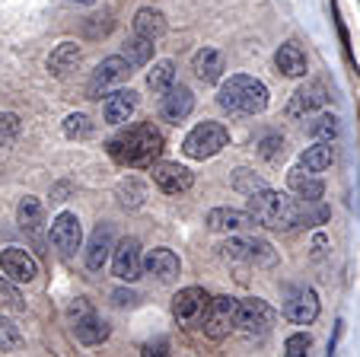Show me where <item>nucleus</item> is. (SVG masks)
<instances>
[{
  "label": "nucleus",
  "instance_id": "nucleus-1",
  "mask_svg": "<svg viewBox=\"0 0 360 357\" xmlns=\"http://www.w3.org/2000/svg\"><path fill=\"white\" fill-rule=\"evenodd\" d=\"M249 214L255 217V223L268 230H293L300 223L309 227V220H326L328 211L316 208L309 211V201H293V198L281 195L271 189H259L249 195Z\"/></svg>",
  "mask_w": 360,
  "mask_h": 357
},
{
  "label": "nucleus",
  "instance_id": "nucleus-2",
  "mask_svg": "<svg viewBox=\"0 0 360 357\" xmlns=\"http://www.w3.org/2000/svg\"><path fill=\"white\" fill-rule=\"evenodd\" d=\"M109 154L124 166H153V160L163 154V134L153 125H137L112 141Z\"/></svg>",
  "mask_w": 360,
  "mask_h": 357
},
{
  "label": "nucleus",
  "instance_id": "nucleus-3",
  "mask_svg": "<svg viewBox=\"0 0 360 357\" xmlns=\"http://www.w3.org/2000/svg\"><path fill=\"white\" fill-rule=\"evenodd\" d=\"M217 102L230 115H259L268 106V87L249 74H233L220 87Z\"/></svg>",
  "mask_w": 360,
  "mask_h": 357
},
{
  "label": "nucleus",
  "instance_id": "nucleus-4",
  "mask_svg": "<svg viewBox=\"0 0 360 357\" xmlns=\"http://www.w3.org/2000/svg\"><path fill=\"white\" fill-rule=\"evenodd\" d=\"M226 144H230V131H226L224 125L204 122V125H198V128L188 131L182 150H185V156H191V160H211V156H217Z\"/></svg>",
  "mask_w": 360,
  "mask_h": 357
},
{
  "label": "nucleus",
  "instance_id": "nucleus-5",
  "mask_svg": "<svg viewBox=\"0 0 360 357\" xmlns=\"http://www.w3.org/2000/svg\"><path fill=\"white\" fill-rule=\"evenodd\" d=\"M128 77H131V61L124 58V54H112V58H105V61L93 70L89 87H86V99H102L112 87L124 83Z\"/></svg>",
  "mask_w": 360,
  "mask_h": 357
},
{
  "label": "nucleus",
  "instance_id": "nucleus-6",
  "mask_svg": "<svg viewBox=\"0 0 360 357\" xmlns=\"http://www.w3.org/2000/svg\"><path fill=\"white\" fill-rule=\"evenodd\" d=\"M220 256L233 258V262H249V265H274V249L265 239H252V236H236L220 246Z\"/></svg>",
  "mask_w": 360,
  "mask_h": 357
},
{
  "label": "nucleus",
  "instance_id": "nucleus-7",
  "mask_svg": "<svg viewBox=\"0 0 360 357\" xmlns=\"http://www.w3.org/2000/svg\"><path fill=\"white\" fill-rule=\"evenodd\" d=\"M236 306H239L236 296H211V303H207V310L201 316L204 332L211 338H217V342L226 338L230 329L236 325Z\"/></svg>",
  "mask_w": 360,
  "mask_h": 357
},
{
  "label": "nucleus",
  "instance_id": "nucleus-8",
  "mask_svg": "<svg viewBox=\"0 0 360 357\" xmlns=\"http://www.w3.org/2000/svg\"><path fill=\"white\" fill-rule=\"evenodd\" d=\"M51 246H55L61 256H74L83 243V227H80V217L70 214V211H61V214L51 220Z\"/></svg>",
  "mask_w": 360,
  "mask_h": 357
},
{
  "label": "nucleus",
  "instance_id": "nucleus-9",
  "mask_svg": "<svg viewBox=\"0 0 360 357\" xmlns=\"http://www.w3.org/2000/svg\"><path fill=\"white\" fill-rule=\"evenodd\" d=\"M274 306H268L265 300H259V296H245V300H239L236 306V325L245 332H265L274 325Z\"/></svg>",
  "mask_w": 360,
  "mask_h": 357
},
{
  "label": "nucleus",
  "instance_id": "nucleus-10",
  "mask_svg": "<svg viewBox=\"0 0 360 357\" xmlns=\"http://www.w3.org/2000/svg\"><path fill=\"white\" fill-rule=\"evenodd\" d=\"M141 243L134 236L122 239V243L112 249V271H115L118 281H137L143 275V265H141Z\"/></svg>",
  "mask_w": 360,
  "mask_h": 357
},
{
  "label": "nucleus",
  "instance_id": "nucleus-11",
  "mask_svg": "<svg viewBox=\"0 0 360 357\" xmlns=\"http://www.w3.org/2000/svg\"><path fill=\"white\" fill-rule=\"evenodd\" d=\"M0 271L13 284H32L35 275H39V262L26 249L10 246V249H0Z\"/></svg>",
  "mask_w": 360,
  "mask_h": 357
},
{
  "label": "nucleus",
  "instance_id": "nucleus-12",
  "mask_svg": "<svg viewBox=\"0 0 360 357\" xmlns=\"http://www.w3.org/2000/svg\"><path fill=\"white\" fill-rule=\"evenodd\" d=\"M150 173H153V182H157L166 195H182V192H188L191 182H195L191 169L179 166V163H153Z\"/></svg>",
  "mask_w": 360,
  "mask_h": 357
},
{
  "label": "nucleus",
  "instance_id": "nucleus-13",
  "mask_svg": "<svg viewBox=\"0 0 360 357\" xmlns=\"http://www.w3.org/2000/svg\"><path fill=\"white\" fill-rule=\"evenodd\" d=\"M141 265H143V275H150V277H157L160 284H169V281H176L179 277V256L172 249H150L147 256L141 258Z\"/></svg>",
  "mask_w": 360,
  "mask_h": 357
},
{
  "label": "nucleus",
  "instance_id": "nucleus-14",
  "mask_svg": "<svg viewBox=\"0 0 360 357\" xmlns=\"http://www.w3.org/2000/svg\"><path fill=\"white\" fill-rule=\"evenodd\" d=\"M204 223L214 233H243V230L255 227V217L249 211H236V208H214Z\"/></svg>",
  "mask_w": 360,
  "mask_h": 357
},
{
  "label": "nucleus",
  "instance_id": "nucleus-15",
  "mask_svg": "<svg viewBox=\"0 0 360 357\" xmlns=\"http://www.w3.org/2000/svg\"><path fill=\"white\" fill-rule=\"evenodd\" d=\"M191 108H195V96H191L188 87H169L163 93V102H160V115L172 125L185 122L191 115Z\"/></svg>",
  "mask_w": 360,
  "mask_h": 357
},
{
  "label": "nucleus",
  "instance_id": "nucleus-16",
  "mask_svg": "<svg viewBox=\"0 0 360 357\" xmlns=\"http://www.w3.org/2000/svg\"><path fill=\"white\" fill-rule=\"evenodd\" d=\"M207 303H211V296L204 294L201 287H185L172 296V313H176L182 322H195V319L204 316Z\"/></svg>",
  "mask_w": 360,
  "mask_h": 357
},
{
  "label": "nucleus",
  "instance_id": "nucleus-17",
  "mask_svg": "<svg viewBox=\"0 0 360 357\" xmlns=\"http://www.w3.org/2000/svg\"><path fill=\"white\" fill-rule=\"evenodd\" d=\"M326 102H328V89L322 87V83H306V87H300L297 93H293L290 106H287V115L300 118V115H309V112H316V108H322Z\"/></svg>",
  "mask_w": 360,
  "mask_h": 357
},
{
  "label": "nucleus",
  "instance_id": "nucleus-18",
  "mask_svg": "<svg viewBox=\"0 0 360 357\" xmlns=\"http://www.w3.org/2000/svg\"><path fill=\"white\" fill-rule=\"evenodd\" d=\"M287 182H290V192L297 198H303V201L309 204H319L322 195H326V185H322V179H316V173H309L306 166H297L287 173Z\"/></svg>",
  "mask_w": 360,
  "mask_h": 357
},
{
  "label": "nucleus",
  "instance_id": "nucleus-19",
  "mask_svg": "<svg viewBox=\"0 0 360 357\" xmlns=\"http://www.w3.org/2000/svg\"><path fill=\"white\" fill-rule=\"evenodd\" d=\"M134 108H137L134 89H115V93H109L105 102H102V115H105L109 125H124L134 115Z\"/></svg>",
  "mask_w": 360,
  "mask_h": 357
},
{
  "label": "nucleus",
  "instance_id": "nucleus-20",
  "mask_svg": "<svg viewBox=\"0 0 360 357\" xmlns=\"http://www.w3.org/2000/svg\"><path fill=\"white\" fill-rule=\"evenodd\" d=\"M284 316L297 325L316 322V316H319V296H316V290H300L297 296H290L284 306Z\"/></svg>",
  "mask_w": 360,
  "mask_h": 357
},
{
  "label": "nucleus",
  "instance_id": "nucleus-21",
  "mask_svg": "<svg viewBox=\"0 0 360 357\" xmlns=\"http://www.w3.org/2000/svg\"><path fill=\"white\" fill-rule=\"evenodd\" d=\"M191 70H195V77L201 83H217L224 77V54L217 48H201L191 58Z\"/></svg>",
  "mask_w": 360,
  "mask_h": 357
},
{
  "label": "nucleus",
  "instance_id": "nucleus-22",
  "mask_svg": "<svg viewBox=\"0 0 360 357\" xmlns=\"http://www.w3.org/2000/svg\"><path fill=\"white\" fill-rule=\"evenodd\" d=\"M109 252H112V227L109 223H99L86 246V268L102 271V265L109 262Z\"/></svg>",
  "mask_w": 360,
  "mask_h": 357
},
{
  "label": "nucleus",
  "instance_id": "nucleus-23",
  "mask_svg": "<svg viewBox=\"0 0 360 357\" xmlns=\"http://www.w3.org/2000/svg\"><path fill=\"white\" fill-rule=\"evenodd\" d=\"M274 64H278V70L287 74V77H303L306 74V54H303V48L293 45V42H287V45L278 48Z\"/></svg>",
  "mask_w": 360,
  "mask_h": 357
},
{
  "label": "nucleus",
  "instance_id": "nucleus-24",
  "mask_svg": "<svg viewBox=\"0 0 360 357\" xmlns=\"http://www.w3.org/2000/svg\"><path fill=\"white\" fill-rule=\"evenodd\" d=\"M134 32L137 35H143V39H163L166 35V16L160 13V10H153V7H143V10H137V16H134Z\"/></svg>",
  "mask_w": 360,
  "mask_h": 357
},
{
  "label": "nucleus",
  "instance_id": "nucleus-25",
  "mask_svg": "<svg viewBox=\"0 0 360 357\" xmlns=\"http://www.w3.org/2000/svg\"><path fill=\"white\" fill-rule=\"evenodd\" d=\"M74 329H77V338H80L83 344H102L105 338H109V322H105V319H99L96 313L80 316Z\"/></svg>",
  "mask_w": 360,
  "mask_h": 357
},
{
  "label": "nucleus",
  "instance_id": "nucleus-26",
  "mask_svg": "<svg viewBox=\"0 0 360 357\" xmlns=\"http://www.w3.org/2000/svg\"><path fill=\"white\" fill-rule=\"evenodd\" d=\"M77 61H80V48H77L74 42H61L55 51L48 54V70L55 77H64Z\"/></svg>",
  "mask_w": 360,
  "mask_h": 357
},
{
  "label": "nucleus",
  "instance_id": "nucleus-27",
  "mask_svg": "<svg viewBox=\"0 0 360 357\" xmlns=\"http://www.w3.org/2000/svg\"><path fill=\"white\" fill-rule=\"evenodd\" d=\"M332 160H335L332 141H319V144H313V147L303 154V166L309 169V173H326V169L332 166Z\"/></svg>",
  "mask_w": 360,
  "mask_h": 357
},
{
  "label": "nucleus",
  "instance_id": "nucleus-28",
  "mask_svg": "<svg viewBox=\"0 0 360 357\" xmlns=\"http://www.w3.org/2000/svg\"><path fill=\"white\" fill-rule=\"evenodd\" d=\"M16 223H20L22 230H39L41 223H45V208H41L39 198H22L20 208H16Z\"/></svg>",
  "mask_w": 360,
  "mask_h": 357
},
{
  "label": "nucleus",
  "instance_id": "nucleus-29",
  "mask_svg": "<svg viewBox=\"0 0 360 357\" xmlns=\"http://www.w3.org/2000/svg\"><path fill=\"white\" fill-rule=\"evenodd\" d=\"M172 83H176V64L172 61H157L153 70L147 74V87L153 89V93H166Z\"/></svg>",
  "mask_w": 360,
  "mask_h": 357
},
{
  "label": "nucleus",
  "instance_id": "nucleus-30",
  "mask_svg": "<svg viewBox=\"0 0 360 357\" xmlns=\"http://www.w3.org/2000/svg\"><path fill=\"white\" fill-rule=\"evenodd\" d=\"M124 58L131 61V68L134 64H147L150 61V54H153V39H143V35H134V39L124 42Z\"/></svg>",
  "mask_w": 360,
  "mask_h": 357
},
{
  "label": "nucleus",
  "instance_id": "nucleus-31",
  "mask_svg": "<svg viewBox=\"0 0 360 357\" xmlns=\"http://www.w3.org/2000/svg\"><path fill=\"white\" fill-rule=\"evenodd\" d=\"M338 131H341L338 118H335V115H328V112L316 115L313 122H309V134H313L316 141H335V137H338Z\"/></svg>",
  "mask_w": 360,
  "mask_h": 357
},
{
  "label": "nucleus",
  "instance_id": "nucleus-32",
  "mask_svg": "<svg viewBox=\"0 0 360 357\" xmlns=\"http://www.w3.org/2000/svg\"><path fill=\"white\" fill-rule=\"evenodd\" d=\"M143 185L137 182V179H124L122 185H118V201L124 204V208H141L143 204Z\"/></svg>",
  "mask_w": 360,
  "mask_h": 357
},
{
  "label": "nucleus",
  "instance_id": "nucleus-33",
  "mask_svg": "<svg viewBox=\"0 0 360 357\" xmlns=\"http://www.w3.org/2000/svg\"><path fill=\"white\" fill-rule=\"evenodd\" d=\"M20 131H22L20 115H13V112H0V147H4V144H13L16 137H20Z\"/></svg>",
  "mask_w": 360,
  "mask_h": 357
},
{
  "label": "nucleus",
  "instance_id": "nucleus-34",
  "mask_svg": "<svg viewBox=\"0 0 360 357\" xmlns=\"http://www.w3.org/2000/svg\"><path fill=\"white\" fill-rule=\"evenodd\" d=\"M233 189H239L243 195H252V192L265 189V182H262L255 173H249V169H236V175H233Z\"/></svg>",
  "mask_w": 360,
  "mask_h": 357
},
{
  "label": "nucleus",
  "instance_id": "nucleus-35",
  "mask_svg": "<svg viewBox=\"0 0 360 357\" xmlns=\"http://www.w3.org/2000/svg\"><path fill=\"white\" fill-rule=\"evenodd\" d=\"M89 131H93V125H89V118L86 115H80V112H74V115H68V118H64V134L68 137H86Z\"/></svg>",
  "mask_w": 360,
  "mask_h": 357
},
{
  "label": "nucleus",
  "instance_id": "nucleus-36",
  "mask_svg": "<svg viewBox=\"0 0 360 357\" xmlns=\"http://www.w3.org/2000/svg\"><path fill=\"white\" fill-rule=\"evenodd\" d=\"M20 342H22V335H20V329H16L10 319H0V351H13V348H20Z\"/></svg>",
  "mask_w": 360,
  "mask_h": 357
},
{
  "label": "nucleus",
  "instance_id": "nucleus-37",
  "mask_svg": "<svg viewBox=\"0 0 360 357\" xmlns=\"http://www.w3.org/2000/svg\"><path fill=\"white\" fill-rule=\"evenodd\" d=\"M309 348H313V338L306 335V332H297V335H290L284 342V354L287 357H303Z\"/></svg>",
  "mask_w": 360,
  "mask_h": 357
},
{
  "label": "nucleus",
  "instance_id": "nucleus-38",
  "mask_svg": "<svg viewBox=\"0 0 360 357\" xmlns=\"http://www.w3.org/2000/svg\"><path fill=\"white\" fill-rule=\"evenodd\" d=\"M259 154H262V160H281L284 156V137H278V134H271V137H265L262 141V147H259Z\"/></svg>",
  "mask_w": 360,
  "mask_h": 357
},
{
  "label": "nucleus",
  "instance_id": "nucleus-39",
  "mask_svg": "<svg viewBox=\"0 0 360 357\" xmlns=\"http://www.w3.org/2000/svg\"><path fill=\"white\" fill-rule=\"evenodd\" d=\"M0 303H4V306H13V310H20V306H22L20 290L13 287V281H10V277H0Z\"/></svg>",
  "mask_w": 360,
  "mask_h": 357
},
{
  "label": "nucleus",
  "instance_id": "nucleus-40",
  "mask_svg": "<svg viewBox=\"0 0 360 357\" xmlns=\"http://www.w3.org/2000/svg\"><path fill=\"white\" fill-rule=\"evenodd\" d=\"M86 313H93V310H89V306H86V300H77V303L70 306V316H77V319H80V316H86Z\"/></svg>",
  "mask_w": 360,
  "mask_h": 357
},
{
  "label": "nucleus",
  "instance_id": "nucleus-41",
  "mask_svg": "<svg viewBox=\"0 0 360 357\" xmlns=\"http://www.w3.org/2000/svg\"><path fill=\"white\" fill-rule=\"evenodd\" d=\"M134 300H137V296L131 294V290H128V294H124V290H115V303H118V306H124V303H134Z\"/></svg>",
  "mask_w": 360,
  "mask_h": 357
},
{
  "label": "nucleus",
  "instance_id": "nucleus-42",
  "mask_svg": "<svg viewBox=\"0 0 360 357\" xmlns=\"http://www.w3.org/2000/svg\"><path fill=\"white\" fill-rule=\"evenodd\" d=\"M80 4H93V0H80Z\"/></svg>",
  "mask_w": 360,
  "mask_h": 357
}]
</instances>
